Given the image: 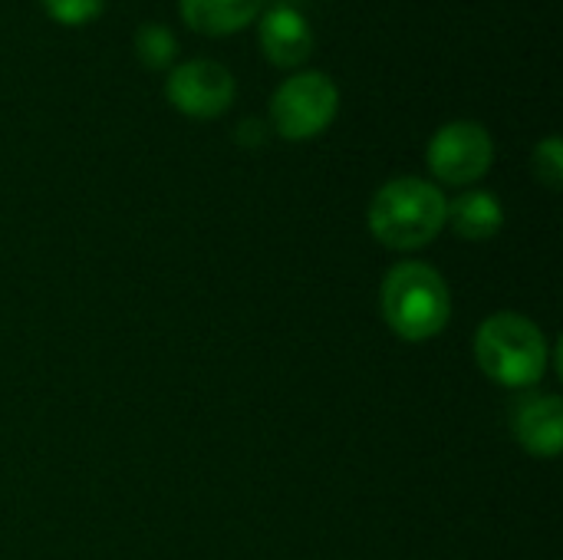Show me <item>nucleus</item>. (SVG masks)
Returning <instances> with one entry per match:
<instances>
[{
	"label": "nucleus",
	"instance_id": "f257e3e1",
	"mask_svg": "<svg viewBox=\"0 0 563 560\" xmlns=\"http://www.w3.org/2000/svg\"><path fill=\"white\" fill-rule=\"evenodd\" d=\"M445 215H449V201L432 182L393 178L373 195L369 231L386 248L412 251V248H426L445 228Z\"/></svg>",
	"mask_w": 563,
	"mask_h": 560
},
{
	"label": "nucleus",
	"instance_id": "f03ea898",
	"mask_svg": "<svg viewBox=\"0 0 563 560\" xmlns=\"http://www.w3.org/2000/svg\"><path fill=\"white\" fill-rule=\"evenodd\" d=\"M383 317L402 340H429L445 330L452 297L439 271L429 264H399L383 281Z\"/></svg>",
	"mask_w": 563,
	"mask_h": 560
},
{
	"label": "nucleus",
	"instance_id": "7ed1b4c3",
	"mask_svg": "<svg viewBox=\"0 0 563 560\" xmlns=\"http://www.w3.org/2000/svg\"><path fill=\"white\" fill-rule=\"evenodd\" d=\"M478 366L501 386H534L548 370L544 333L521 314H495L475 333Z\"/></svg>",
	"mask_w": 563,
	"mask_h": 560
},
{
	"label": "nucleus",
	"instance_id": "20e7f679",
	"mask_svg": "<svg viewBox=\"0 0 563 560\" xmlns=\"http://www.w3.org/2000/svg\"><path fill=\"white\" fill-rule=\"evenodd\" d=\"M336 109L340 92L327 73H297L271 99L274 129L290 142L320 135L333 122Z\"/></svg>",
	"mask_w": 563,
	"mask_h": 560
},
{
	"label": "nucleus",
	"instance_id": "39448f33",
	"mask_svg": "<svg viewBox=\"0 0 563 560\" xmlns=\"http://www.w3.org/2000/svg\"><path fill=\"white\" fill-rule=\"evenodd\" d=\"M495 162V142L478 122H449L429 142V168L445 185H472Z\"/></svg>",
	"mask_w": 563,
	"mask_h": 560
},
{
	"label": "nucleus",
	"instance_id": "423d86ee",
	"mask_svg": "<svg viewBox=\"0 0 563 560\" xmlns=\"http://www.w3.org/2000/svg\"><path fill=\"white\" fill-rule=\"evenodd\" d=\"M165 96L191 119H218L234 102V76L214 59H191L172 69Z\"/></svg>",
	"mask_w": 563,
	"mask_h": 560
},
{
	"label": "nucleus",
	"instance_id": "0eeeda50",
	"mask_svg": "<svg viewBox=\"0 0 563 560\" xmlns=\"http://www.w3.org/2000/svg\"><path fill=\"white\" fill-rule=\"evenodd\" d=\"M515 436L518 442L541 459L561 455L563 446V406L558 396H525L515 406Z\"/></svg>",
	"mask_w": 563,
	"mask_h": 560
},
{
	"label": "nucleus",
	"instance_id": "6e6552de",
	"mask_svg": "<svg viewBox=\"0 0 563 560\" xmlns=\"http://www.w3.org/2000/svg\"><path fill=\"white\" fill-rule=\"evenodd\" d=\"M261 46L274 66L294 69L313 53V30L294 7H271L261 20Z\"/></svg>",
	"mask_w": 563,
	"mask_h": 560
},
{
	"label": "nucleus",
	"instance_id": "1a4fd4ad",
	"mask_svg": "<svg viewBox=\"0 0 563 560\" xmlns=\"http://www.w3.org/2000/svg\"><path fill=\"white\" fill-rule=\"evenodd\" d=\"M264 0H181V17L195 33L205 36H228L244 30L257 13Z\"/></svg>",
	"mask_w": 563,
	"mask_h": 560
},
{
	"label": "nucleus",
	"instance_id": "9d476101",
	"mask_svg": "<svg viewBox=\"0 0 563 560\" xmlns=\"http://www.w3.org/2000/svg\"><path fill=\"white\" fill-rule=\"evenodd\" d=\"M445 221H452L455 234L465 241H488L501 231L505 211L492 191H465L449 205Z\"/></svg>",
	"mask_w": 563,
	"mask_h": 560
},
{
	"label": "nucleus",
	"instance_id": "9b49d317",
	"mask_svg": "<svg viewBox=\"0 0 563 560\" xmlns=\"http://www.w3.org/2000/svg\"><path fill=\"white\" fill-rule=\"evenodd\" d=\"M175 50H178L175 36H172L165 26H158V23H148V26H142V30L135 33V53H139V59H142L148 69L168 66V63L175 59Z\"/></svg>",
	"mask_w": 563,
	"mask_h": 560
},
{
	"label": "nucleus",
	"instance_id": "f8f14e48",
	"mask_svg": "<svg viewBox=\"0 0 563 560\" xmlns=\"http://www.w3.org/2000/svg\"><path fill=\"white\" fill-rule=\"evenodd\" d=\"M43 10L49 13V20L63 23V26H82V23H92L106 0H40Z\"/></svg>",
	"mask_w": 563,
	"mask_h": 560
},
{
	"label": "nucleus",
	"instance_id": "ddd939ff",
	"mask_svg": "<svg viewBox=\"0 0 563 560\" xmlns=\"http://www.w3.org/2000/svg\"><path fill=\"white\" fill-rule=\"evenodd\" d=\"M534 175L548 185V188H561L563 182V145L558 135L544 139L538 149H534Z\"/></svg>",
	"mask_w": 563,
	"mask_h": 560
}]
</instances>
